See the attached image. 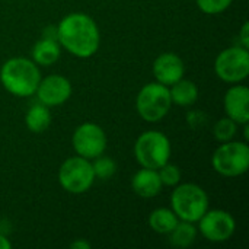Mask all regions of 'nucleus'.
<instances>
[{
  "instance_id": "nucleus-1",
  "label": "nucleus",
  "mask_w": 249,
  "mask_h": 249,
  "mask_svg": "<svg viewBox=\"0 0 249 249\" xmlns=\"http://www.w3.org/2000/svg\"><path fill=\"white\" fill-rule=\"evenodd\" d=\"M57 41L67 53L77 58L95 55L101 45V32L95 19L82 12L66 15L57 25Z\"/></svg>"
},
{
  "instance_id": "nucleus-2",
  "label": "nucleus",
  "mask_w": 249,
  "mask_h": 249,
  "mask_svg": "<svg viewBox=\"0 0 249 249\" xmlns=\"http://www.w3.org/2000/svg\"><path fill=\"white\" fill-rule=\"evenodd\" d=\"M41 80L39 66L26 57H12L0 69V82L13 96L28 98L35 95Z\"/></svg>"
},
{
  "instance_id": "nucleus-3",
  "label": "nucleus",
  "mask_w": 249,
  "mask_h": 249,
  "mask_svg": "<svg viewBox=\"0 0 249 249\" xmlns=\"http://www.w3.org/2000/svg\"><path fill=\"white\" fill-rule=\"evenodd\" d=\"M171 209L179 220L197 223L209 210V196L197 184H177L171 194Z\"/></svg>"
},
{
  "instance_id": "nucleus-4",
  "label": "nucleus",
  "mask_w": 249,
  "mask_h": 249,
  "mask_svg": "<svg viewBox=\"0 0 249 249\" xmlns=\"http://www.w3.org/2000/svg\"><path fill=\"white\" fill-rule=\"evenodd\" d=\"M171 142L162 131L149 130L142 133L134 143V156L142 168L159 169L171 158Z\"/></svg>"
},
{
  "instance_id": "nucleus-5",
  "label": "nucleus",
  "mask_w": 249,
  "mask_h": 249,
  "mask_svg": "<svg viewBox=\"0 0 249 249\" xmlns=\"http://www.w3.org/2000/svg\"><path fill=\"white\" fill-rule=\"evenodd\" d=\"M172 107L169 86L159 82H150L144 85L136 98V109L139 115L147 123L162 121Z\"/></svg>"
},
{
  "instance_id": "nucleus-6",
  "label": "nucleus",
  "mask_w": 249,
  "mask_h": 249,
  "mask_svg": "<svg viewBox=\"0 0 249 249\" xmlns=\"http://www.w3.org/2000/svg\"><path fill=\"white\" fill-rule=\"evenodd\" d=\"M213 169L226 178H238L249 168V146L247 142H225L212 156Z\"/></svg>"
},
{
  "instance_id": "nucleus-7",
  "label": "nucleus",
  "mask_w": 249,
  "mask_h": 249,
  "mask_svg": "<svg viewBox=\"0 0 249 249\" xmlns=\"http://www.w3.org/2000/svg\"><path fill=\"white\" fill-rule=\"evenodd\" d=\"M92 162L82 156L66 159L58 169V184L69 194H85L95 182Z\"/></svg>"
},
{
  "instance_id": "nucleus-8",
  "label": "nucleus",
  "mask_w": 249,
  "mask_h": 249,
  "mask_svg": "<svg viewBox=\"0 0 249 249\" xmlns=\"http://www.w3.org/2000/svg\"><path fill=\"white\" fill-rule=\"evenodd\" d=\"M217 77L226 83H241L249 74V51L242 45H233L219 53L214 61Z\"/></svg>"
},
{
  "instance_id": "nucleus-9",
  "label": "nucleus",
  "mask_w": 249,
  "mask_h": 249,
  "mask_svg": "<svg viewBox=\"0 0 249 249\" xmlns=\"http://www.w3.org/2000/svg\"><path fill=\"white\" fill-rule=\"evenodd\" d=\"M71 144L77 156L85 159H95L107 150L108 139L102 127L95 123H83L80 124L71 137Z\"/></svg>"
},
{
  "instance_id": "nucleus-10",
  "label": "nucleus",
  "mask_w": 249,
  "mask_h": 249,
  "mask_svg": "<svg viewBox=\"0 0 249 249\" xmlns=\"http://www.w3.org/2000/svg\"><path fill=\"white\" fill-rule=\"evenodd\" d=\"M197 223L203 238L214 244L229 241L236 231V222L233 216L229 212L220 209L207 210Z\"/></svg>"
},
{
  "instance_id": "nucleus-11",
  "label": "nucleus",
  "mask_w": 249,
  "mask_h": 249,
  "mask_svg": "<svg viewBox=\"0 0 249 249\" xmlns=\"http://www.w3.org/2000/svg\"><path fill=\"white\" fill-rule=\"evenodd\" d=\"M71 92L73 88L67 77L61 74H50L44 79L41 77L35 95L41 104L47 107H58L70 99Z\"/></svg>"
},
{
  "instance_id": "nucleus-12",
  "label": "nucleus",
  "mask_w": 249,
  "mask_h": 249,
  "mask_svg": "<svg viewBox=\"0 0 249 249\" xmlns=\"http://www.w3.org/2000/svg\"><path fill=\"white\" fill-rule=\"evenodd\" d=\"M152 70L156 82L165 86H172L185 74L184 61L175 53H162L160 55H158L153 61Z\"/></svg>"
},
{
  "instance_id": "nucleus-13",
  "label": "nucleus",
  "mask_w": 249,
  "mask_h": 249,
  "mask_svg": "<svg viewBox=\"0 0 249 249\" xmlns=\"http://www.w3.org/2000/svg\"><path fill=\"white\" fill-rule=\"evenodd\" d=\"M249 89L244 85L235 83L229 88L223 98V107L226 117L233 120L238 125L247 124L249 121Z\"/></svg>"
},
{
  "instance_id": "nucleus-14",
  "label": "nucleus",
  "mask_w": 249,
  "mask_h": 249,
  "mask_svg": "<svg viewBox=\"0 0 249 249\" xmlns=\"http://www.w3.org/2000/svg\"><path fill=\"white\" fill-rule=\"evenodd\" d=\"M131 188L134 194L142 198H153L160 194L163 184L158 174V169L142 168L131 178Z\"/></svg>"
},
{
  "instance_id": "nucleus-15",
  "label": "nucleus",
  "mask_w": 249,
  "mask_h": 249,
  "mask_svg": "<svg viewBox=\"0 0 249 249\" xmlns=\"http://www.w3.org/2000/svg\"><path fill=\"white\" fill-rule=\"evenodd\" d=\"M60 55H61V47L58 41L54 39L41 38L32 47V61L36 63L38 66H44V67L53 66L54 63L58 61Z\"/></svg>"
},
{
  "instance_id": "nucleus-16",
  "label": "nucleus",
  "mask_w": 249,
  "mask_h": 249,
  "mask_svg": "<svg viewBox=\"0 0 249 249\" xmlns=\"http://www.w3.org/2000/svg\"><path fill=\"white\" fill-rule=\"evenodd\" d=\"M172 104L178 107H191L198 99V88L194 82L181 79L169 88Z\"/></svg>"
},
{
  "instance_id": "nucleus-17",
  "label": "nucleus",
  "mask_w": 249,
  "mask_h": 249,
  "mask_svg": "<svg viewBox=\"0 0 249 249\" xmlns=\"http://www.w3.org/2000/svg\"><path fill=\"white\" fill-rule=\"evenodd\" d=\"M25 124H26L28 130L35 134H39V133H44L45 130H48V127L51 125L50 107H47L41 102L34 104L25 115Z\"/></svg>"
},
{
  "instance_id": "nucleus-18",
  "label": "nucleus",
  "mask_w": 249,
  "mask_h": 249,
  "mask_svg": "<svg viewBox=\"0 0 249 249\" xmlns=\"http://www.w3.org/2000/svg\"><path fill=\"white\" fill-rule=\"evenodd\" d=\"M179 219L172 212V209L160 207L150 213L149 216V226L153 232L159 235H168L172 232V229L178 225Z\"/></svg>"
},
{
  "instance_id": "nucleus-19",
  "label": "nucleus",
  "mask_w": 249,
  "mask_h": 249,
  "mask_svg": "<svg viewBox=\"0 0 249 249\" xmlns=\"http://www.w3.org/2000/svg\"><path fill=\"white\" fill-rule=\"evenodd\" d=\"M197 233H198V229L194 226V223L179 220L178 225L168 235H169V242H171L172 247L185 249L188 248V247H191L196 242Z\"/></svg>"
},
{
  "instance_id": "nucleus-20",
  "label": "nucleus",
  "mask_w": 249,
  "mask_h": 249,
  "mask_svg": "<svg viewBox=\"0 0 249 249\" xmlns=\"http://www.w3.org/2000/svg\"><path fill=\"white\" fill-rule=\"evenodd\" d=\"M236 130H238V124L233 120H231L229 117H223L214 124L213 136L216 137L217 142L225 143V142H231L235 137Z\"/></svg>"
},
{
  "instance_id": "nucleus-21",
  "label": "nucleus",
  "mask_w": 249,
  "mask_h": 249,
  "mask_svg": "<svg viewBox=\"0 0 249 249\" xmlns=\"http://www.w3.org/2000/svg\"><path fill=\"white\" fill-rule=\"evenodd\" d=\"M93 163H92V168H93V174H95V178H99L102 181L105 179H109L114 177V174L117 172V163L114 162V159L108 158V156H98L95 159H92Z\"/></svg>"
},
{
  "instance_id": "nucleus-22",
  "label": "nucleus",
  "mask_w": 249,
  "mask_h": 249,
  "mask_svg": "<svg viewBox=\"0 0 249 249\" xmlns=\"http://www.w3.org/2000/svg\"><path fill=\"white\" fill-rule=\"evenodd\" d=\"M158 174L160 177V181L166 187H175L181 181V171L177 165H172L166 162L163 166L158 169Z\"/></svg>"
},
{
  "instance_id": "nucleus-23",
  "label": "nucleus",
  "mask_w": 249,
  "mask_h": 249,
  "mask_svg": "<svg viewBox=\"0 0 249 249\" xmlns=\"http://www.w3.org/2000/svg\"><path fill=\"white\" fill-rule=\"evenodd\" d=\"M198 9L206 15H219L231 7L233 0H196Z\"/></svg>"
},
{
  "instance_id": "nucleus-24",
  "label": "nucleus",
  "mask_w": 249,
  "mask_h": 249,
  "mask_svg": "<svg viewBox=\"0 0 249 249\" xmlns=\"http://www.w3.org/2000/svg\"><path fill=\"white\" fill-rule=\"evenodd\" d=\"M207 115L203 111H188L187 112V123L193 128H198L207 124Z\"/></svg>"
},
{
  "instance_id": "nucleus-25",
  "label": "nucleus",
  "mask_w": 249,
  "mask_h": 249,
  "mask_svg": "<svg viewBox=\"0 0 249 249\" xmlns=\"http://www.w3.org/2000/svg\"><path fill=\"white\" fill-rule=\"evenodd\" d=\"M249 23L248 22H244V25H242V28H241V31H239V34H238V36H239V45H242V47H245V48H249Z\"/></svg>"
},
{
  "instance_id": "nucleus-26",
  "label": "nucleus",
  "mask_w": 249,
  "mask_h": 249,
  "mask_svg": "<svg viewBox=\"0 0 249 249\" xmlns=\"http://www.w3.org/2000/svg\"><path fill=\"white\" fill-rule=\"evenodd\" d=\"M57 36H58L57 25H48V26H45V28H44V31H42V38L57 41Z\"/></svg>"
},
{
  "instance_id": "nucleus-27",
  "label": "nucleus",
  "mask_w": 249,
  "mask_h": 249,
  "mask_svg": "<svg viewBox=\"0 0 249 249\" xmlns=\"http://www.w3.org/2000/svg\"><path fill=\"white\" fill-rule=\"evenodd\" d=\"M70 248L71 249H90L92 245L86 241V239H77L74 242L70 244Z\"/></svg>"
},
{
  "instance_id": "nucleus-28",
  "label": "nucleus",
  "mask_w": 249,
  "mask_h": 249,
  "mask_svg": "<svg viewBox=\"0 0 249 249\" xmlns=\"http://www.w3.org/2000/svg\"><path fill=\"white\" fill-rule=\"evenodd\" d=\"M12 248V244L7 238V235H3L0 233V249H10Z\"/></svg>"
}]
</instances>
